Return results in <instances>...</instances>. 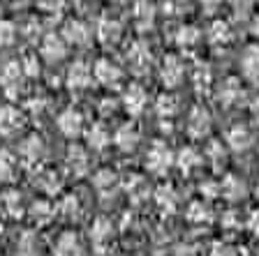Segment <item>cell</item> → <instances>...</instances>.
I'll return each mask as SVG.
<instances>
[{
    "mask_svg": "<svg viewBox=\"0 0 259 256\" xmlns=\"http://www.w3.org/2000/svg\"><path fill=\"white\" fill-rule=\"evenodd\" d=\"M16 39V28L14 23L3 21L0 23V46H12Z\"/></svg>",
    "mask_w": 259,
    "mask_h": 256,
    "instance_id": "cb8c5ba5",
    "label": "cell"
},
{
    "mask_svg": "<svg viewBox=\"0 0 259 256\" xmlns=\"http://www.w3.org/2000/svg\"><path fill=\"white\" fill-rule=\"evenodd\" d=\"M42 150H44L42 139H37V136H30V139H26L21 143V150H19V152H21L26 160H39Z\"/></svg>",
    "mask_w": 259,
    "mask_h": 256,
    "instance_id": "ffe728a7",
    "label": "cell"
},
{
    "mask_svg": "<svg viewBox=\"0 0 259 256\" xmlns=\"http://www.w3.org/2000/svg\"><path fill=\"white\" fill-rule=\"evenodd\" d=\"M65 37L74 44H86L88 37H91V32H88V28L81 21H70L65 26Z\"/></svg>",
    "mask_w": 259,
    "mask_h": 256,
    "instance_id": "ac0fdd59",
    "label": "cell"
},
{
    "mask_svg": "<svg viewBox=\"0 0 259 256\" xmlns=\"http://www.w3.org/2000/svg\"><path fill=\"white\" fill-rule=\"evenodd\" d=\"M127 60L132 63L137 74H144V72H148V65H151V54H148L144 46H135L127 54Z\"/></svg>",
    "mask_w": 259,
    "mask_h": 256,
    "instance_id": "2e32d148",
    "label": "cell"
},
{
    "mask_svg": "<svg viewBox=\"0 0 259 256\" xmlns=\"http://www.w3.org/2000/svg\"><path fill=\"white\" fill-rule=\"evenodd\" d=\"M5 203H7V210L12 213V217H16V213L21 210V198H19V194L16 192H10L5 196Z\"/></svg>",
    "mask_w": 259,
    "mask_h": 256,
    "instance_id": "4316f807",
    "label": "cell"
},
{
    "mask_svg": "<svg viewBox=\"0 0 259 256\" xmlns=\"http://www.w3.org/2000/svg\"><path fill=\"white\" fill-rule=\"evenodd\" d=\"M67 166H70V171L74 176H83L88 171V157L79 145H72L70 148V152H67Z\"/></svg>",
    "mask_w": 259,
    "mask_h": 256,
    "instance_id": "5bb4252c",
    "label": "cell"
},
{
    "mask_svg": "<svg viewBox=\"0 0 259 256\" xmlns=\"http://www.w3.org/2000/svg\"><path fill=\"white\" fill-rule=\"evenodd\" d=\"M181 79H183V65H181L178 58L169 56L164 60V67H162V81L167 83V88H176L181 83Z\"/></svg>",
    "mask_w": 259,
    "mask_h": 256,
    "instance_id": "9c48e42d",
    "label": "cell"
},
{
    "mask_svg": "<svg viewBox=\"0 0 259 256\" xmlns=\"http://www.w3.org/2000/svg\"><path fill=\"white\" fill-rule=\"evenodd\" d=\"M109 132L102 127V125H93V129L88 132V145H91L93 150H102V148H107V143H109Z\"/></svg>",
    "mask_w": 259,
    "mask_h": 256,
    "instance_id": "d6986e66",
    "label": "cell"
},
{
    "mask_svg": "<svg viewBox=\"0 0 259 256\" xmlns=\"http://www.w3.org/2000/svg\"><path fill=\"white\" fill-rule=\"evenodd\" d=\"M0 235H3V226H0Z\"/></svg>",
    "mask_w": 259,
    "mask_h": 256,
    "instance_id": "d6a6232c",
    "label": "cell"
},
{
    "mask_svg": "<svg viewBox=\"0 0 259 256\" xmlns=\"http://www.w3.org/2000/svg\"><path fill=\"white\" fill-rule=\"evenodd\" d=\"M201 3H204V0H201ZM208 3H218V0H208Z\"/></svg>",
    "mask_w": 259,
    "mask_h": 256,
    "instance_id": "1f68e13d",
    "label": "cell"
},
{
    "mask_svg": "<svg viewBox=\"0 0 259 256\" xmlns=\"http://www.w3.org/2000/svg\"><path fill=\"white\" fill-rule=\"evenodd\" d=\"M95 187L97 189H104V187H111V185H116V173H111V171H100L95 176Z\"/></svg>",
    "mask_w": 259,
    "mask_h": 256,
    "instance_id": "484cf974",
    "label": "cell"
},
{
    "mask_svg": "<svg viewBox=\"0 0 259 256\" xmlns=\"http://www.w3.org/2000/svg\"><path fill=\"white\" fill-rule=\"evenodd\" d=\"M213 37H215V42L218 39H229V30H227V26L225 23H215V26H213Z\"/></svg>",
    "mask_w": 259,
    "mask_h": 256,
    "instance_id": "f1b7e54d",
    "label": "cell"
},
{
    "mask_svg": "<svg viewBox=\"0 0 259 256\" xmlns=\"http://www.w3.org/2000/svg\"><path fill=\"white\" fill-rule=\"evenodd\" d=\"M14 169H16V160L10 155V152H0V180H12L14 176Z\"/></svg>",
    "mask_w": 259,
    "mask_h": 256,
    "instance_id": "44dd1931",
    "label": "cell"
},
{
    "mask_svg": "<svg viewBox=\"0 0 259 256\" xmlns=\"http://www.w3.org/2000/svg\"><path fill=\"white\" fill-rule=\"evenodd\" d=\"M252 116H254V120H259V99H254V104H252Z\"/></svg>",
    "mask_w": 259,
    "mask_h": 256,
    "instance_id": "4dcf8cb0",
    "label": "cell"
},
{
    "mask_svg": "<svg viewBox=\"0 0 259 256\" xmlns=\"http://www.w3.org/2000/svg\"><path fill=\"white\" fill-rule=\"evenodd\" d=\"M58 129L67 136V139H76L83 129V116L76 109H65L58 116Z\"/></svg>",
    "mask_w": 259,
    "mask_h": 256,
    "instance_id": "7a4b0ae2",
    "label": "cell"
},
{
    "mask_svg": "<svg viewBox=\"0 0 259 256\" xmlns=\"http://www.w3.org/2000/svg\"><path fill=\"white\" fill-rule=\"evenodd\" d=\"M222 192H225L229 198H243V194H245V187H243V182H238L234 176H229L225 180V185H222Z\"/></svg>",
    "mask_w": 259,
    "mask_h": 256,
    "instance_id": "7402d4cb",
    "label": "cell"
},
{
    "mask_svg": "<svg viewBox=\"0 0 259 256\" xmlns=\"http://www.w3.org/2000/svg\"><path fill=\"white\" fill-rule=\"evenodd\" d=\"M93 79V72L88 70L86 63H74L67 72V85L70 88H86Z\"/></svg>",
    "mask_w": 259,
    "mask_h": 256,
    "instance_id": "30bf717a",
    "label": "cell"
},
{
    "mask_svg": "<svg viewBox=\"0 0 259 256\" xmlns=\"http://www.w3.org/2000/svg\"><path fill=\"white\" fill-rule=\"evenodd\" d=\"M56 256H81L79 240L74 238V233H65L56 245Z\"/></svg>",
    "mask_w": 259,
    "mask_h": 256,
    "instance_id": "e0dca14e",
    "label": "cell"
},
{
    "mask_svg": "<svg viewBox=\"0 0 259 256\" xmlns=\"http://www.w3.org/2000/svg\"><path fill=\"white\" fill-rule=\"evenodd\" d=\"M120 23L116 21V19H104L100 26H97V37H100V42L102 44H116L120 39Z\"/></svg>",
    "mask_w": 259,
    "mask_h": 256,
    "instance_id": "4fadbf2b",
    "label": "cell"
},
{
    "mask_svg": "<svg viewBox=\"0 0 259 256\" xmlns=\"http://www.w3.org/2000/svg\"><path fill=\"white\" fill-rule=\"evenodd\" d=\"M241 67H243V74L248 79H257L259 76V48L257 46H250L241 58Z\"/></svg>",
    "mask_w": 259,
    "mask_h": 256,
    "instance_id": "9a60e30c",
    "label": "cell"
},
{
    "mask_svg": "<svg viewBox=\"0 0 259 256\" xmlns=\"http://www.w3.org/2000/svg\"><path fill=\"white\" fill-rule=\"evenodd\" d=\"M174 111H176V99L162 95L160 99H157V113H160V116H171Z\"/></svg>",
    "mask_w": 259,
    "mask_h": 256,
    "instance_id": "d4e9b609",
    "label": "cell"
},
{
    "mask_svg": "<svg viewBox=\"0 0 259 256\" xmlns=\"http://www.w3.org/2000/svg\"><path fill=\"white\" fill-rule=\"evenodd\" d=\"M19 81H21V65H19V63H10L5 70H3V74H0V83H3V88L7 90V95H10V97L16 95Z\"/></svg>",
    "mask_w": 259,
    "mask_h": 256,
    "instance_id": "8fae6325",
    "label": "cell"
},
{
    "mask_svg": "<svg viewBox=\"0 0 259 256\" xmlns=\"http://www.w3.org/2000/svg\"><path fill=\"white\" fill-rule=\"evenodd\" d=\"M146 166H148V171L157 173V176L164 173V171L171 166V152H169V148L162 143V141L151 145L148 155H146Z\"/></svg>",
    "mask_w": 259,
    "mask_h": 256,
    "instance_id": "6da1fadb",
    "label": "cell"
},
{
    "mask_svg": "<svg viewBox=\"0 0 259 256\" xmlns=\"http://www.w3.org/2000/svg\"><path fill=\"white\" fill-rule=\"evenodd\" d=\"M199 162H201V157L197 155L192 148L181 150V155H178V164H181V169L183 171H190L192 166H199Z\"/></svg>",
    "mask_w": 259,
    "mask_h": 256,
    "instance_id": "603a6c76",
    "label": "cell"
},
{
    "mask_svg": "<svg viewBox=\"0 0 259 256\" xmlns=\"http://www.w3.org/2000/svg\"><path fill=\"white\" fill-rule=\"evenodd\" d=\"M148 104V95L141 85H130L127 90H125V109H127L132 116H139L144 111V107Z\"/></svg>",
    "mask_w": 259,
    "mask_h": 256,
    "instance_id": "8992f818",
    "label": "cell"
},
{
    "mask_svg": "<svg viewBox=\"0 0 259 256\" xmlns=\"http://www.w3.org/2000/svg\"><path fill=\"white\" fill-rule=\"evenodd\" d=\"M65 54H67L65 39L60 37V35H56V32H49L42 42V56L47 60H51V63H56V60H63Z\"/></svg>",
    "mask_w": 259,
    "mask_h": 256,
    "instance_id": "277c9868",
    "label": "cell"
},
{
    "mask_svg": "<svg viewBox=\"0 0 259 256\" xmlns=\"http://www.w3.org/2000/svg\"><path fill=\"white\" fill-rule=\"evenodd\" d=\"M23 127V116L16 111L14 107H5L0 109V134L3 136H16Z\"/></svg>",
    "mask_w": 259,
    "mask_h": 256,
    "instance_id": "3957f363",
    "label": "cell"
},
{
    "mask_svg": "<svg viewBox=\"0 0 259 256\" xmlns=\"http://www.w3.org/2000/svg\"><path fill=\"white\" fill-rule=\"evenodd\" d=\"M199 39V32L194 30V28H183L181 30V35H178V44H192V42H197Z\"/></svg>",
    "mask_w": 259,
    "mask_h": 256,
    "instance_id": "83f0119b",
    "label": "cell"
},
{
    "mask_svg": "<svg viewBox=\"0 0 259 256\" xmlns=\"http://www.w3.org/2000/svg\"><path fill=\"white\" fill-rule=\"evenodd\" d=\"M26 74H30V76L39 74V63L32 58V56H28L26 58Z\"/></svg>",
    "mask_w": 259,
    "mask_h": 256,
    "instance_id": "f546056e",
    "label": "cell"
},
{
    "mask_svg": "<svg viewBox=\"0 0 259 256\" xmlns=\"http://www.w3.org/2000/svg\"><path fill=\"white\" fill-rule=\"evenodd\" d=\"M113 141H116V145H118L120 150L130 152V150H135L137 143H139V132H137L135 125H123V127L116 132Z\"/></svg>",
    "mask_w": 259,
    "mask_h": 256,
    "instance_id": "7c38bea8",
    "label": "cell"
},
{
    "mask_svg": "<svg viewBox=\"0 0 259 256\" xmlns=\"http://www.w3.org/2000/svg\"><path fill=\"white\" fill-rule=\"evenodd\" d=\"M227 143L232 145L234 150H248L250 145H252V134H250V129L245 127V125H234L229 132H227Z\"/></svg>",
    "mask_w": 259,
    "mask_h": 256,
    "instance_id": "52a82bcc",
    "label": "cell"
},
{
    "mask_svg": "<svg viewBox=\"0 0 259 256\" xmlns=\"http://www.w3.org/2000/svg\"><path fill=\"white\" fill-rule=\"evenodd\" d=\"M93 72H95V79L104 85H113L120 81V70L111 63V60H97Z\"/></svg>",
    "mask_w": 259,
    "mask_h": 256,
    "instance_id": "ba28073f",
    "label": "cell"
},
{
    "mask_svg": "<svg viewBox=\"0 0 259 256\" xmlns=\"http://www.w3.org/2000/svg\"><path fill=\"white\" fill-rule=\"evenodd\" d=\"M208 129H210L208 111H206L204 107H194L192 113H190V118H188V132H190V136L199 139V136H204Z\"/></svg>",
    "mask_w": 259,
    "mask_h": 256,
    "instance_id": "5b68a950",
    "label": "cell"
}]
</instances>
